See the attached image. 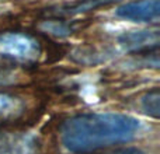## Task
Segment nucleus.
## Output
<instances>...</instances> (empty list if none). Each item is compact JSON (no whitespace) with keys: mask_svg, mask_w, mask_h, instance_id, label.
Here are the masks:
<instances>
[{"mask_svg":"<svg viewBox=\"0 0 160 154\" xmlns=\"http://www.w3.org/2000/svg\"><path fill=\"white\" fill-rule=\"evenodd\" d=\"M4 142H6V140H4V137H2V135H0V146H2V144L4 143Z\"/></svg>","mask_w":160,"mask_h":154,"instance_id":"obj_12","label":"nucleus"},{"mask_svg":"<svg viewBox=\"0 0 160 154\" xmlns=\"http://www.w3.org/2000/svg\"><path fill=\"white\" fill-rule=\"evenodd\" d=\"M141 130L139 119L125 113H83L61 128V142L70 153L83 154L131 142Z\"/></svg>","mask_w":160,"mask_h":154,"instance_id":"obj_1","label":"nucleus"},{"mask_svg":"<svg viewBox=\"0 0 160 154\" xmlns=\"http://www.w3.org/2000/svg\"><path fill=\"white\" fill-rule=\"evenodd\" d=\"M115 14L132 22H152L160 16V0H133L119 6Z\"/></svg>","mask_w":160,"mask_h":154,"instance_id":"obj_3","label":"nucleus"},{"mask_svg":"<svg viewBox=\"0 0 160 154\" xmlns=\"http://www.w3.org/2000/svg\"><path fill=\"white\" fill-rule=\"evenodd\" d=\"M118 42L124 49L129 52H142L150 51L152 48H158L159 32L158 31H129L118 36Z\"/></svg>","mask_w":160,"mask_h":154,"instance_id":"obj_4","label":"nucleus"},{"mask_svg":"<svg viewBox=\"0 0 160 154\" xmlns=\"http://www.w3.org/2000/svg\"><path fill=\"white\" fill-rule=\"evenodd\" d=\"M114 2H117V0H80V2L76 3V4L63 8L61 13L73 16V14L86 13V11H90V10H94V8L102 7V6L111 4V3H114Z\"/></svg>","mask_w":160,"mask_h":154,"instance_id":"obj_7","label":"nucleus"},{"mask_svg":"<svg viewBox=\"0 0 160 154\" xmlns=\"http://www.w3.org/2000/svg\"><path fill=\"white\" fill-rule=\"evenodd\" d=\"M41 28L55 36H66V35H69V34H72V28H70L69 24L62 22V21H56V20L44 21L41 24Z\"/></svg>","mask_w":160,"mask_h":154,"instance_id":"obj_9","label":"nucleus"},{"mask_svg":"<svg viewBox=\"0 0 160 154\" xmlns=\"http://www.w3.org/2000/svg\"><path fill=\"white\" fill-rule=\"evenodd\" d=\"M22 101L8 94H0V118H10L21 113Z\"/></svg>","mask_w":160,"mask_h":154,"instance_id":"obj_6","label":"nucleus"},{"mask_svg":"<svg viewBox=\"0 0 160 154\" xmlns=\"http://www.w3.org/2000/svg\"><path fill=\"white\" fill-rule=\"evenodd\" d=\"M37 139L32 135H22L13 140H6L0 146V154H34Z\"/></svg>","mask_w":160,"mask_h":154,"instance_id":"obj_5","label":"nucleus"},{"mask_svg":"<svg viewBox=\"0 0 160 154\" xmlns=\"http://www.w3.org/2000/svg\"><path fill=\"white\" fill-rule=\"evenodd\" d=\"M41 55V46L35 38L22 32L0 34V56L17 62H35Z\"/></svg>","mask_w":160,"mask_h":154,"instance_id":"obj_2","label":"nucleus"},{"mask_svg":"<svg viewBox=\"0 0 160 154\" xmlns=\"http://www.w3.org/2000/svg\"><path fill=\"white\" fill-rule=\"evenodd\" d=\"M16 80V75L13 72H8V70L0 69V85L2 84H10Z\"/></svg>","mask_w":160,"mask_h":154,"instance_id":"obj_10","label":"nucleus"},{"mask_svg":"<svg viewBox=\"0 0 160 154\" xmlns=\"http://www.w3.org/2000/svg\"><path fill=\"white\" fill-rule=\"evenodd\" d=\"M141 105L142 109L146 115L152 116V118H159V112H160V94L159 90H155L146 93L141 99Z\"/></svg>","mask_w":160,"mask_h":154,"instance_id":"obj_8","label":"nucleus"},{"mask_svg":"<svg viewBox=\"0 0 160 154\" xmlns=\"http://www.w3.org/2000/svg\"><path fill=\"white\" fill-rule=\"evenodd\" d=\"M114 154H145L142 150L139 149H127V150H121V152H117Z\"/></svg>","mask_w":160,"mask_h":154,"instance_id":"obj_11","label":"nucleus"}]
</instances>
